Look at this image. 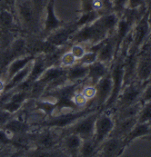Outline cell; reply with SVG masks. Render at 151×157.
Instances as JSON below:
<instances>
[{
  "label": "cell",
  "mask_w": 151,
  "mask_h": 157,
  "mask_svg": "<svg viewBox=\"0 0 151 157\" xmlns=\"http://www.w3.org/2000/svg\"><path fill=\"white\" fill-rule=\"evenodd\" d=\"M150 81H151V80H150Z\"/></svg>",
  "instance_id": "60d3db41"
},
{
  "label": "cell",
  "mask_w": 151,
  "mask_h": 157,
  "mask_svg": "<svg viewBox=\"0 0 151 157\" xmlns=\"http://www.w3.org/2000/svg\"><path fill=\"white\" fill-rule=\"evenodd\" d=\"M100 16L101 15L95 10L82 12V13H79V16L77 17V19L75 20V23H76L77 26L78 28H80V27L85 26L86 25H89L91 23L95 22Z\"/></svg>",
  "instance_id": "d4e9b609"
},
{
  "label": "cell",
  "mask_w": 151,
  "mask_h": 157,
  "mask_svg": "<svg viewBox=\"0 0 151 157\" xmlns=\"http://www.w3.org/2000/svg\"><path fill=\"white\" fill-rule=\"evenodd\" d=\"M31 124L24 118L19 116H16V114L5 124L3 127L4 130L7 132V134L11 137L15 135H23L26 133H30L31 131Z\"/></svg>",
  "instance_id": "e0dca14e"
},
{
  "label": "cell",
  "mask_w": 151,
  "mask_h": 157,
  "mask_svg": "<svg viewBox=\"0 0 151 157\" xmlns=\"http://www.w3.org/2000/svg\"><path fill=\"white\" fill-rule=\"evenodd\" d=\"M147 139H151V123H150V135L147 137Z\"/></svg>",
  "instance_id": "f35d334b"
},
{
  "label": "cell",
  "mask_w": 151,
  "mask_h": 157,
  "mask_svg": "<svg viewBox=\"0 0 151 157\" xmlns=\"http://www.w3.org/2000/svg\"><path fill=\"white\" fill-rule=\"evenodd\" d=\"M11 140L12 137L7 134L6 130L0 128V147L1 146H11Z\"/></svg>",
  "instance_id": "e575fe53"
},
{
  "label": "cell",
  "mask_w": 151,
  "mask_h": 157,
  "mask_svg": "<svg viewBox=\"0 0 151 157\" xmlns=\"http://www.w3.org/2000/svg\"><path fill=\"white\" fill-rule=\"evenodd\" d=\"M101 110H96L81 117L72 125L61 130V136L67 134H75L80 136L82 140L92 139L94 135L95 123Z\"/></svg>",
  "instance_id": "8992f818"
},
{
  "label": "cell",
  "mask_w": 151,
  "mask_h": 157,
  "mask_svg": "<svg viewBox=\"0 0 151 157\" xmlns=\"http://www.w3.org/2000/svg\"><path fill=\"white\" fill-rule=\"evenodd\" d=\"M95 87H96V96L90 105L98 110H102L106 105V104L108 103L112 93L113 85H112L110 74L108 73L107 75L101 78L95 85Z\"/></svg>",
  "instance_id": "4fadbf2b"
},
{
  "label": "cell",
  "mask_w": 151,
  "mask_h": 157,
  "mask_svg": "<svg viewBox=\"0 0 151 157\" xmlns=\"http://www.w3.org/2000/svg\"><path fill=\"white\" fill-rule=\"evenodd\" d=\"M97 60V51L92 50V49H87L86 52L84 54L81 59H79L77 62L84 65V66H89L96 62Z\"/></svg>",
  "instance_id": "f546056e"
},
{
  "label": "cell",
  "mask_w": 151,
  "mask_h": 157,
  "mask_svg": "<svg viewBox=\"0 0 151 157\" xmlns=\"http://www.w3.org/2000/svg\"><path fill=\"white\" fill-rule=\"evenodd\" d=\"M66 23L56 13V0H47L42 17V27L39 36L45 38L49 34L64 25Z\"/></svg>",
  "instance_id": "9c48e42d"
},
{
  "label": "cell",
  "mask_w": 151,
  "mask_h": 157,
  "mask_svg": "<svg viewBox=\"0 0 151 157\" xmlns=\"http://www.w3.org/2000/svg\"><path fill=\"white\" fill-rule=\"evenodd\" d=\"M6 81L4 80V78L2 76H0V94H2L5 91V88H6Z\"/></svg>",
  "instance_id": "8d00e7d4"
},
{
  "label": "cell",
  "mask_w": 151,
  "mask_h": 157,
  "mask_svg": "<svg viewBox=\"0 0 151 157\" xmlns=\"http://www.w3.org/2000/svg\"><path fill=\"white\" fill-rule=\"evenodd\" d=\"M149 0H129L128 1V9L135 10L149 7Z\"/></svg>",
  "instance_id": "d6a6232c"
},
{
  "label": "cell",
  "mask_w": 151,
  "mask_h": 157,
  "mask_svg": "<svg viewBox=\"0 0 151 157\" xmlns=\"http://www.w3.org/2000/svg\"><path fill=\"white\" fill-rule=\"evenodd\" d=\"M117 58V41L115 34H111L100 45L97 51V61H100L108 66H111Z\"/></svg>",
  "instance_id": "9a60e30c"
},
{
  "label": "cell",
  "mask_w": 151,
  "mask_h": 157,
  "mask_svg": "<svg viewBox=\"0 0 151 157\" xmlns=\"http://www.w3.org/2000/svg\"><path fill=\"white\" fill-rule=\"evenodd\" d=\"M46 68H47V65L46 63L45 55L43 54L36 55L32 63V68H31L30 74L27 79L25 81V84L27 85L29 87H31L33 83L40 78V76L43 75V73L46 71Z\"/></svg>",
  "instance_id": "ffe728a7"
},
{
  "label": "cell",
  "mask_w": 151,
  "mask_h": 157,
  "mask_svg": "<svg viewBox=\"0 0 151 157\" xmlns=\"http://www.w3.org/2000/svg\"><path fill=\"white\" fill-rule=\"evenodd\" d=\"M127 147L124 139L109 137L100 144L96 155L100 157H119Z\"/></svg>",
  "instance_id": "5bb4252c"
},
{
  "label": "cell",
  "mask_w": 151,
  "mask_h": 157,
  "mask_svg": "<svg viewBox=\"0 0 151 157\" xmlns=\"http://www.w3.org/2000/svg\"><path fill=\"white\" fill-rule=\"evenodd\" d=\"M149 6L151 7V0H149Z\"/></svg>",
  "instance_id": "ab89813d"
},
{
  "label": "cell",
  "mask_w": 151,
  "mask_h": 157,
  "mask_svg": "<svg viewBox=\"0 0 151 157\" xmlns=\"http://www.w3.org/2000/svg\"><path fill=\"white\" fill-rule=\"evenodd\" d=\"M148 23H149V28H150L151 32V7L149 6V9H148Z\"/></svg>",
  "instance_id": "74e56055"
},
{
  "label": "cell",
  "mask_w": 151,
  "mask_h": 157,
  "mask_svg": "<svg viewBox=\"0 0 151 157\" xmlns=\"http://www.w3.org/2000/svg\"><path fill=\"white\" fill-rule=\"evenodd\" d=\"M151 39V32L148 23V11L137 21L131 31L129 48L137 52Z\"/></svg>",
  "instance_id": "ba28073f"
},
{
  "label": "cell",
  "mask_w": 151,
  "mask_h": 157,
  "mask_svg": "<svg viewBox=\"0 0 151 157\" xmlns=\"http://www.w3.org/2000/svg\"><path fill=\"white\" fill-rule=\"evenodd\" d=\"M82 143V138L75 134L62 135L59 142L62 152L68 157H79Z\"/></svg>",
  "instance_id": "2e32d148"
},
{
  "label": "cell",
  "mask_w": 151,
  "mask_h": 157,
  "mask_svg": "<svg viewBox=\"0 0 151 157\" xmlns=\"http://www.w3.org/2000/svg\"><path fill=\"white\" fill-rule=\"evenodd\" d=\"M151 101V81H149L145 84V86L143 88L139 102L143 105L149 103Z\"/></svg>",
  "instance_id": "1f68e13d"
},
{
  "label": "cell",
  "mask_w": 151,
  "mask_h": 157,
  "mask_svg": "<svg viewBox=\"0 0 151 157\" xmlns=\"http://www.w3.org/2000/svg\"><path fill=\"white\" fill-rule=\"evenodd\" d=\"M124 59H125L124 56L117 55V58L114 60V62L110 66L109 74H110V76H111L113 88H112V93H111V95H110V97L108 99V103L106 104V105L104 106V108L102 110H108V109H111L114 106L115 102H116L118 94H120L121 90L123 88V86H124V75H125Z\"/></svg>",
  "instance_id": "277c9868"
},
{
  "label": "cell",
  "mask_w": 151,
  "mask_h": 157,
  "mask_svg": "<svg viewBox=\"0 0 151 157\" xmlns=\"http://www.w3.org/2000/svg\"><path fill=\"white\" fill-rule=\"evenodd\" d=\"M136 80L140 83H147L151 80V39L137 54Z\"/></svg>",
  "instance_id": "30bf717a"
},
{
  "label": "cell",
  "mask_w": 151,
  "mask_h": 157,
  "mask_svg": "<svg viewBox=\"0 0 151 157\" xmlns=\"http://www.w3.org/2000/svg\"><path fill=\"white\" fill-rule=\"evenodd\" d=\"M77 62V58L73 56V54L70 52V50L68 48L66 51H65L62 54V56H61V57L59 59V66L61 67L66 69V68L74 66Z\"/></svg>",
  "instance_id": "4316f807"
},
{
  "label": "cell",
  "mask_w": 151,
  "mask_h": 157,
  "mask_svg": "<svg viewBox=\"0 0 151 157\" xmlns=\"http://www.w3.org/2000/svg\"><path fill=\"white\" fill-rule=\"evenodd\" d=\"M77 29L78 27L77 26L75 21L66 23L64 25L58 28L57 30L49 34L47 36H46L45 39L49 44L56 47H62V46L71 45L69 43V40Z\"/></svg>",
  "instance_id": "7c38bea8"
},
{
  "label": "cell",
  "mask_w": 151,
  "mask_h": 157,
  "mask_svg": "<svg viewBox=\"0 0 151 157\" xmlns=\"http://www.w3.org/2000/svg\"><path fill=\"white\" fill-rule=\"evenodd\" d=\"M109 69V66L97 60L96 62L88 66V74L85 82L86 84L95 86L101 78L108 75Z\"/></svg>",
  "instance_id": "d6986e66"
},
{
  "label": "cell",
  "mask_w": 151,
  "mask_h": 157,
  "mask_svg": "<svg viewBox=\"0 0 151 157\" xmlns=\"http://www.w3.org/2000/svg\"><path fill=\"white\" fill-rule=\"evenodd\" d=\"M39 133H31L32 144L36 149L39 150H53V148L59 144L61 139V133L57 134L55 128H42Z\"/></svg>",
  "instance_id": "8fae6325"
},
{
  "label": "cell",
  "mask_w": 151,
  "mask_h": 157,
  "mask_svg": "<svg viewBox=\"0 0 151 157\" xmlns=\"http://www.w3.org/2000/svg\"><path fill=\"white\" fill-rule=\"evenodd\" d=\"M145 84L146 83H140L137 80H134L129 83L128 85H125L120 94H118L114 106L108 110L111 111L119 110L139 102Z\"/></svg>",
  "instance_id": "5b68a950"
},
{
  "label": "cell",
  "mask_w": 151,
  "mask_h": 157,
  "mask_svg": "<svg viewBox=\"0 0 151 157\" xmlns=\"http://www.w3.org/2000/svg\"><path fill=\"white\" fill-rule=\"evenodd\" d=\"M88 74V66H84L77 62L74 66L66 68V77L68 83H82L86 79Z\"/></svg>",
  "instance_id": "44dd1931"
},
{
  "label": "cell",
  "mask_w": 151,
  "mask_h": 157,
  "mask_svg": "<svg viewBox=\"0 0 151 157\" xmlns=\"http://www.w3.org/2000/svg\"><path fill=\"white\" fill-rule=\"evenodd\" d=\"M128 1L129 0H110L112 11L120 17L128 9Z\"/></svg>",
  "instance_id": "83f0119b"
},
{
  "label": "cell",
  "mask_w": 151,
  "mask_h": 157,
  "mask_svg": "<svg viewBox=\"0 0 151 157\" xmlns=\"http://www.w3.org/2000/svg\"><path fill=\"white\" fill-rule=\"evenodd\" d=\"M15 114L0 109V128H3L5 124L14 116Z\"/></svg>",
  "instance_id": "d590c367"
},
{
  "label": "cell",
  "mask_w": 151,
  "mask_h": 157,
  "mask_svg": "<svg viewBox=\"0 0 151 157\" xmlns=\"http://www.w3.org/2000/svg\"><path fill=\"white\" fill-rule=\"evenodd\" d=\"M115 125V119L111 110H101L95 123L94 135L92 140L98 148L100 144L110 136Z\"/></svg>",
  "instance_id": "52a82bcc"
},
{
  "label": "cell",
  "mask_w": 151,
  "mask_h": 157,
  "mask_svg": "<svg viewBox=\"0 0 151 157\" xmlns=\"http://www.w3.org/2000/svg\"><path fill=\"white\" fill-rule=\"evenodd\" d=\"M35 56H33V55H26V56H23L15 59L13 62H11L7 66V67L5 69V71L0 76L4 78L6 83H7L18 72H19L26 66H27L30 62H32Z\"/></svg>",
  "instance_id": "ac0fdd59"
},
{
  "label": "cell",
  "mask_w": 151,
  "mask_h": 157,
  "mask_svg": "<svg viewBox=\"0 0 151 157\" xmlns=\"http://www.w3.org/2000/svg\"><path fill=\"white\" fill-rule=\"evenodd\" d=\"M137 117L115 121L114 128H113L109 137L124 139L127 135H129V133L134 127V125L137 124Z\"/></svg>",
  "instance_id": "7402d4cb"
},
{
  "label": "cell",
  "mask_w": 151,
  "mask_h": 157,
  "mask_svg": "<svg viewBox=\"0 0 151 157\" xmlns=\"http://www.w3.org/2000/svg\"><path fill=\"white\" fill-rule=\"evenodd\" d=\"M15 17L22 35H40L42 20L37 14L31 0H16Z\"/></svg>",
  "instance_id": "6da1fadb"
},
{
  "label": "cell",
  "mask_w": 151,
  "mask_h": 157,
  "mask_svg": "<svg viewBox=\"0 0 151 157\" xmlns=\"http://www.w3.org/2000/svg\"><path fill=\"white\" fill-rule=\"evenodd\" d=\"M80 92L86 97V100L89 102V105H91L92 101L94 100V98L96 96V87H95V86L86 84V82H84L83 85L80 87Z\"/></svg>",
  "instance_id": "f1b7e54d"
},
{
  "label": "cell",
  "mask_w": 151,
  "mask_h": 157,
  "mask_svg": "<svg viewBox=\"0 0 151 157\" xmlns=\"http://www.w3.org/2000/svg\"><path fill=\"white\" fill-rule=\"evenodd\" d=\"M97 147L92 139L83 140L79 152V157H94L97 154Z\"/></svg>",
  "instance_id": "484cf974"
},
{
  "label": "cell",
  "mask_w": 151,
  "mask_h": 157,
  "mask_svg": "<svg viewBox=\"0 0 151 157\" xmlns=\"http://www.w3.org/2000/svg\"><path fill=\"white\" fill-rule=\"evenodd\" d=\"M33 6H34V8L37 12V14L39 16V17L41 18L42 20V17H43V13L44 10H45V6L46 5V2L47 0H31Z\"/></svg>",
  "instance_id": "836d02e7"
},
{
  "label": "cell",
  "mask_w": 151,
  "mask_h": 157,
  "mask_svg": "<svg viewBox=\"0 0 151 157\" xmlns=\"http://www.w3.org/2000/svg\"><path fill=\"white\" fill-rule=\"evenodd\" d=\"M69 50L73 54V56L77 58V60L78 61L79 59L82 58V56L86 52L87 47L84 44H71Z\"/></svg>",
  "instance_id": "4dcf8cb0"
},
{
  "label": "cell",
  "mask_w": 151,
  "mask_h": 157,
  "mask_svg": "<svg viewBox=\"0 0 151 157\" xmlns=\"http://www.w3.org/2000/svg\"><path fill=\"white\" fill-rule=\"evenodd\" d=\"M98 110L93 106H88L85 109L78 110V111H73V112L61 113L58 114H54L52 116L46 117L45 120L41 121L40 123L36 124V126H38L40 128H55V129H65L66 127L75 124L77 120H79L81 117L85 116L89 113Z\"/></svg>",
  "instance_id": "7a4b0ae2"
},
{
  "label": "cell",
  "mask_w": 151,
  "mask_h": 157,
  "mask_svg": "<svg viewBox=\"0 0 151 157\" xmlns=\"http://www.w3.org/2000/svg\"><path fill=\"white\" fill-rule=\"evenodd\" d=\"M26 55H30L27 50L26 37L18 35L6 47L0 49V75L11 62Z\"/></svg>",
  "instance_id": "3957f363"
},
{
  "label": "cell",
  "mask_w": 151,
  "mask_h": 157,
  "mask_svg": "<svg viewBox=\"0 0 151 157\" xmlns=\"http://www.w3.org/2000/svg\"><path fill=\"white\" fill-rule=\"evenodd\" d=\"M150 135V123H137L131 129L129 135L124 138L125 144L129 146L130 144L137 139H147Z\"/></svg>",
  "instance_id": "603a6c76"
},
{
  "label": "cell",
  "mask_w": 151,
  "mask_h": 157,
  "mask_svg": "<svg viewBox=\"0 0 151 157\" xmlns=\"http://www.w3.org/2000/svg\"><path fill=\"white\" fill-rule=\"evenodd\" d=\"M32 63H33V61L30 62L27 66H26V67L23 68L22 70H20L19 72H18V73H17V74H16V75L7 82V83H6L4 93L14 89L15 87H17L18 86L21 85L22 83H24V82L27 79V77H28V75H29V74H30L31 68H32Z\"/></svg>",
  "instance_id": "cb8c5ba5"
}]
</instances>
